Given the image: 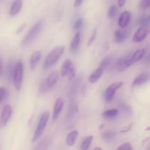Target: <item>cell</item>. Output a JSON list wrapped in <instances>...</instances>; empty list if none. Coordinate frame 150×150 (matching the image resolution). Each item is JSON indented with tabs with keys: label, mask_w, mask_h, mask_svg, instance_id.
Instances as JSON below:
<instances>
[{
	"label": "cell",
	"mask_w": 150,
	"mask_h": 150,
	"mask_svg": "<svg viewBox=\"0 0 150 150\" xmlns=\"http://www.w3.org/2000/svg\"><path fill=\"white\" fill-rule=\"evenodd\" d=\"M73 67V62L70 59H66L65 61L63 62L62 65L61 70H60V74H61L62 77H65L67 76V73L70 71V69Z\"/></svg>",
	"instance_id": "obj_16"
},
{
	"label": "cell",
	"mask_w": 150,
	"mask_h": 150,
	"mask_svg": "<svg viewBox=\"0 0 150 150\" xmlns=\"http://www.w3.org/2000/svg\"><path fill=\"white\" fill-rule=\"evenodd\" d=\"M148 32H149V30H148L147 27L141 26L133 35V41L135 42H142L146 38Z\"/></svg>",
	"instance_id": "obj_8"
},
{
	"label": "cell",
	"mask_w": 150,
	"mask_h": 150,
	"mask_svg": "<svg viewBox=\"0 0 150 150\" xmlns=\"http://www.w3.org/2000/svg\"><path fill=\"white\" fill-rule=\"evenodd\" d=\"M132 126H133V123H130V124H129L128 125L125 126V127H123L122 129H121L120 132V133H127V132H129L130 130H131Z\"/></svg>",
	"instance_id": "obj_35"
},
{
	"label": "cell",
	"mask_w": 150,
	"mask_h": 150,
	"mask_svg": "<svg viewBox=\"0 0 150 150\" xmlns=\"http://www.w3.org/2000/svg\"><path fill=\"white\" fill-rule=\"evenodd\" d=\"M149 80V73H142L139 76H138L134 81L132 83V85L133 86H139L141 85H143L144 83H147Z\"/></svg>",
	"instance_id": "obj_12"
},
{
	"label": "cell",
	"mask_w": 150,
	"mask_h": 150,
	"mask_svg": "<svg viewBox=\"0 0 150 150\" xmlns=\"http://www.w3.org/2000/svg\"><path fill=\"white\" fill-rule=\"evenodd\" d=\"M120 107L125 113H126V114H131L132 110L131 108H130V107L127 104L125 103H120Z\"/></svg>",
	"instance_id": "obj_29"
},
{
	"label": "cell",
	"mask_w": 150,
	"mask_h": 150,
	"mask_svg": "<svg viewBox=\"0 0 150 150\" xmlns=\"http://www.w3.org/2000/svg\"><path fill=\"white\" fill-rule=\"evenodd\" d=\"M128 37V32L125 30L118 29L114 32V41L117 43H122L125 42Z\"/></svg>",
	"instance_id": "obj_13"
},
{
	"label": "cell",
	"mask_w": 150,
	"mask_h": 150,
	"mask_svg": "<svg viewBox=\"0 0 150 150\" xmlns=\"http://www.w3.org/2000/svg\"><path fill=\"white\" fill-rule=\"evenodd\" d=\"M92 139H93V136H88L85 137L82 142L81 145V149L86 150L89 149V146L92 142Z\"/></svg>",
	"instance_id": "obj_22"
},
{
	"label": "cell",
	"mask_w": 150,
	"mask_h": 150,
	"mask_svg": "<svg viewBox=\"0 0 150 150\" xmlns=\"http://www.w3.org/2000/svg\"><path fill=\"white\" fill-rule=\"evenodd\" d=\"M138 22L141 25V26L147 27L150 23L149 16H148V15H143V16L139 18V19L138 20Z\"/></svg>",
	"instance_id": "obj_24"
},
{
	"label": "cell",
	"mask_w": 150,
	"mask_h": 150,
	"mask_svg": "<svg viewBox=\"0 0 150 150\" xmlns=\"http://www.w3.org/2000/svg\"><path fill=\"white\" fill-rule=\"evenodd\" d=\"M133 149V147H132L131 144H130V143H128V142H125V143H123L122 144L120 145V146H119L118 148H117V149L120 150V149H124V150H131Z\"/></svg>",
	"instance_id": "obj_33"
},
{
	"label": "cell",
	"mask_w": 150,
	"mask_h": 150,
	"mask_svg": "<svg viewBox=\"0 0 150 150\" xmlns=\"http://www.w3.org/2000/svg\"><path fill=\"white\" fill-rule=\"evenodd\" d=\"M12 114H13V109H12L11 105H6L3 108L1 116H0V128H4L6 127L11 117Z\"/></svg>",
	"instance_id": "obj_6"
},
{
	"label": "cell",
	"mask_w": 150,
	"mask_h": 150,
	"mask_svg": "<svg viewBox=\"0 0 150 150\" xmlns=\"http://www.w3.org/2000/svg\"><path fill=\"white\" fill-rule=\"evenodd\" d=\"M83 0H76L74 2V7H79V6L81 5V4H82V2H83Z\"/></svg>",
	"instance_id": "obj_37"
},
{
	"label": "cell",
	"mask_w": 150,
	"mask_h": 150,
	"mask_svg": "<svg viewBox=\"0 0 150 150\" xmlns=\"http://www.w3.org/2000/svg\"><path fill=\"white\" fill-rule=\"evenodd\" d=\"M26 26V23H23V24H22L21 26H20V27L18 28V30H17V34H19V33H21V32H22V31L23 30V29H24L25 28V26Z\"/></svg>",
	"instance_id": "obj_38"
},
{
	"label": "cell",
	"mask_w": 150,
	"mask_h": 150,
	"mask_svg": "<svg viewBox=\"0 0 150 150\" xmlns=\"http://www.w3.org/2000/svg\"><path fill=\"white\" fill-rule=\"evenodd\" d=\"M1 67H2V62H1V59H0V73L1 72Z\"/></svg>",
	"instance_id": "obj_40"
},
{
	"label": "cell",
	"mask_w": 150,
	"mask_h": 150,
	"mask_svg": "<svg viewBox=\"0 0 150 150\" xmlns=\"http://www.w3.org/2000/svg\"><path fill=\"white\" fill-rule=\"evenodd\" d=\"M103 69L101 68V67H98V69H96V70H95V71L93 72V73H92V74L89 76V81L90 82V83H95V82L98 81V80L100 79V78L101 77V76H102V74L103 73Z\"/></svg>",
	"instance_id": "obj_18"
},
{
	"label": "cell",
	"mask_w": 150,
	"mask_h": 150,
	"mask_svg": "<svg viewBox=\"0 0 150 150\" xmlns=\"http://www.w3.org/2000/svg\"><path fill=\"white\" fill-rule=\"evenodd\" d=\"M23 5V0H15L10 10V16H16L21 11Z\"/></svg>",
	"instance_id": "obj_15"
},
{
	"label": "cell",
	"mask_w": 150,
	"mask_h": 150,
	"mask_svg": "<svg viewBox=\"0 0 150 150\" xmlns=\"http://www.w3.org/2000/svg\"><path fill=\"white\" fill-rule=\"evenodd\" d=\"M83 26V18H79L76 21L74 25H73V29L76 32H79L81 29L82 28V26Z\"/></svg>",
	"instance_id": "obj_27"
},
{
	"label": "cell",
	"mask_w": 150,
	"mask_h": 150,
	"mask_svg": "<svg viewBox=\"0 0 150 150\" xmlns=\"http://www.w3.org/2000/svg\"><path fill=\"white\" fill-rule=\"evenodd\" d=\"M95 149H102V148H100V147H95Z\"/></svg>",
	"instance_id": "obj_41"
},
{
	"label": "cell",
	"mask_w": 150,
	"mask_h": 150,
	"mask_svg": "<svg viewBox=\"0 0 150 150\" xmlns=\"http://www.w3.org/2000/svg\"><path fill=\"white\" fill-rule=\"evenodd\" d=\"M150 4V0H141L139 7L142 10H146L149 8Z\"/></svg>",
	"instance_id": "obj_30"
},
{
	"label": "cell",
	"mask_w": 150,
	"mask_h": 150,
	"mask_svg": "<svg viewBox=\"0 0 150 150\" xmlns=\"http://www.w3.org/2000/svg\"><path fill=\"white\" fill-rule=\"evenodd\" d=\"M23 62L19 60L16 62V65L14 66V70H13V83H14L15 88L18 91H20L22 86V82H23Z\"/></svg>",
	"instance_id": "obj_3"
},
{
	"label": "cell",
	"mask_w": 150,
	"mask_h": 150,
	"mask_svg": "<svg viewBox=\"0 0 150 150\" xmlns=\"http://www.w3.org/2000/svg\"><path fill=\"white\" fill-rule=\"evenodd\" d=\"M78 135H79V133H78L77 130H73V131L70 132L67 136V139H66V144L70 146H73V145L76 143Z\"/></svg>",
	"instance_id": "obj_20"
},
{
	"label": "cell",
	"mask_w": 150,
	"mask_h": 150,
	"mask_svg": "<svg viewBox=\"0 0 150 150\" xmlns=\"http://www.w3.org/2000/svg\"><path fill=\"white\" fill-rule=\"evenodd\" d=\"M8 95L9 92L7 91V89L5 87L1 86L0 87V103L1 102H3L5 99H7V97H8Z\"/></svg>",
	"instance_id": "obj_26"
},
{
	"label": "cell",
	"mask_w": 150,
	"mask_h": 150,
	"mask_svg": "<svg viewBox=\"0 0 150 150\" xmlns=\"http://www.w3.org/2000/svg\"><path fill=\"white\" fill-rule=\"evenodd\" d=\"M41 57H42V53L40 51H35L31 55L30 59H29V66H30L31 70H34L36 68L37 65L40 60Z\"/></svg>",
	"instance_id": "obj_11"
},
{
	"label": "cell",
	"mask_w": 150,
	"mask_h": 150,
	"mask_svg": "<svg viewBox=\"0 0 150 150\" xmlns=\"http://www.w3.org/2000/svg\"><path fill=\"white\" fill-rule=\"evenodd\" d=\"M64 100L62 98H59L56 100L55 104H54V109H53V114H52V118L54 121L57 120L58 119L60 113L62 112L64 107Z\"/></svg>",
	"instance_id": "obj_9"
},
{
	"label": "cell",
	"mask_w": 150,
	"mask_h": 150,
	"mask_svg": "<svg viewBox=\"0 0 150 150\" xmlns=\"http://www.w3.org/2000/svg\"><path fill=\"white\" fill-rule=\"evenodd\" d=\"M48 89H49V88H48V86H47L46 83H45V81L42 82V83H41L40 86V90L42 92H46Z\"/></svg>",
	"instance_id": "obj_36"
},
{
	"label": "cell",
	"mask_w": 150,
	"mask_h": 150,
	"mask_svg": "<svg viewBox=\"0 0 150 150\" xmlns=\"http://www.w3.org/2000/svg\"><path fill=\"white\" fill-rule=\"evenodd\" d=\"M112 61H113V57H111V56H108V57H105V58L101 61L100 64V67L103 68V70L104 69L107 68V67L110 65V64L112 62Z\"/></svg>",
	"instance_id": "obj_25"
},
{
	"label": "cell",
	"mask_w": 150,
	"mask_h": 150,
	"mask_svg": "<svg viewBox=\"0 0 150 150\" xmlns=\"http://www.w3.org/2000/svg\"><path fill=\"white\" fill-rule=\"evenodd\" d=\"M49 144H50V142H48V138H45L44 140H42V142L40 143V144H38V146H37L36 149H40V146H42V145H43V146L42 147V149H46L47 146H48V145H49Z\"/></svg>",
	"instance_id": "obj_34"
},
{
	"label": "cell",
	"mask_w": 150,
	"mask_h": 150,
	"mask_svg": "<svg viewBox=\"0 0 150 150\" xmlns=\"http://www.w3.org/2000/svg\"><path fill=\"white\" fill-rule=\"evenodd\" d=\"M49 117L50 114L48 111H45V112H43L42 114V115H41L40 118L39 120V122L38 123V126H37V128L35 130V134H34L33 138L32 139V143L36 142L41 137L42 133H43V130L45 128V126H46L47 123H48Z\"/></svg>",
	"instance_id": "obj_4"
},
{
	"label": "cell",
	"mask_w": 150,
	"mask_h": 150,
	"mask_svg": "<svg viewBox=\"0 0 150 150\" xmlns=\"http://www.w3.org/2000/svg\"><path fill=\"white\" fill-rule=\"evenodd\" d=\"M43 20H40L34 24V26L29 29L28 33L25 35L21 42L22 46H28L35 40V38L39 35L43 26Z\"/></svg>",
	"instance_id": "obj_1"
},
{
	"label": "cell",
	"mask_w": 150,
	"mask_h": 150,
	"mask_svg": "<svg viewBox=\"0 0 150 150\" xmlns=\"http://www.w3.org/2000/svg\"><path fill=\"white\" fill-rule=\"evenodd\" d=\"M119 114V111L117 109H110L104 111L103 113V117L106 119H114L117 117Z\"/></svg>",
	"instance_id": "obj_21"
},
{
	"label": "cell",
	"mask_w": 150,
	"mask_h": 150,
	"mask_svg": "<svg viewBox=\"0 0 150 150\" xmlns=\"http://www.w3.org/2000/svg\"><path fill=\"white\" fill-rule=\"evenodd\" d=\"M65 46L64 45H59L55 47L49 54L47 55L45 61H44V68L48 69L56 64L59 59L61 56L64 53Z\"/></svg>",
	"instance_id": "obj_2"
},
{
	"label": "cell",
	"mask_w": 150,
	"mask_h": 150,
	"mask_svg": "<svg viewBox=\"0 0 150 150\" xmlns=\"http://www.w3.org/2000/svg\"><path fill=\"white\" fill-rule=\"evenodd\" d=\"M81 42V34L80 32H77V33L75 35L74 38L72 40L71 43H70V51L71 52L75 53L79 49V45H80Z\"/></svg>",
	"instance_id": "obj_17"
},
{
	"label": "cell",
	"mask_w": 150,
	"mask_h": 150,
	"mask_svg": "<svg viewBox=\"0 0 150 150\" xmlns=\"http://www.w3.org/2000/svg\"><path fill=\"white\" fill-rule=\"evenodd\" d=\"M115 67L118 71H123L128 68V66L127 64V56L125 57L119 59L115 64Z\"/></svg>",
	"instance_id": "obj_19"
},
{
	"label": "cell",
	"mask_w": 150,
	"mask_h": 150,
	"mask_svg": "<svg viewBox=\"0 0 150 150\" xmlns=\"http://www.w3.org/2000/svg\"><path fill=\"white\" fill-rule=\"evenodd\" d=\"M123 85L122 81H117L114 82V83H111L105 90V94H104V99H105V102L110 103L114 99V95L116 94L117 91L120 88H121Z\"/></svg>",
	"instance_id": "obj_5"
},
{
	"label": "cell",
	"mask_w": 150,
	"mask_h": 150,
	"mask_svg": "<svg viewBox=\"0 0 150 150\" xmlns=\"http://www.w3.org/2000/svg\"><path fill=\"white\" fill-rule=\"evenodd\" d=\"M145 52H146V49L145 48H140L135 51L133 54L131 55L127 56V64L128 67L133 65V64L138 61H140L144 56L145 55Z\"/></svg>",
	"instance_id": "obj_7"
},
{
	"label": "cell",
	"mask_w": 150,
	"mask_h": 150,
	"mask_svg": "<svg viewBox=\"0 0 150 150\" xmlns=\"http://www.w3.org/2000/svg\"><path fill=\"white\" fill-rule=\"evenodd\" d=\"M97 33H98V30H97V29L95 28V29H94V30L92 31V35H91L90 38H89V40H88V42H87L88 46H90V45L93 43V42L95 41V40L96 39Z\"/></svg>",
	"instance_id": "obj_31"
},
{
	"label": "cell",
	"mask_w": 150,
	"mask_h": 150,
	"mask_svg": "<svg viewBox=\"0 0 150 150\" xmlns=\"http://www.w3.org/2000/svg\"><path fill=\"white\" fill-rule=\"evenodd\" d=\"M117 136V132L114 130H109V131H105L102 133V138L103 140L106 141V142H110L114 138Z\"/></svg>",
	"instance_id": "obj_23"
},
{
	"label": "cell",
	"mask_w": 150,
	"mask_h": 150,
	"mask_svg": "<svg viewBox=\"0 0 150 150\" xmlns=\"http://www.w3.org/2000/svg\"><path fill=\"white\" fill-rule=\"evenodd\" d=\"M130 18H131V14H130V12L127 11V10L123 12L121 14V16H120V18H119L118 24L120 27H126L129 24V23H130Z\"/></svg>",
	"instance_id": "obj_10"
},
{
	"label": "cell",
	"mask_w": 150,
	"mask_h": 150,
	"mask_svg": "<svg viewBox=\"0 0 150 150\" xmlns=\"http://www.w3.org/2000/svg\"><path fill=\"white\" fill-rule=\"evenodd\" d=\"M59 77V73L57 70L52 71L49 75H48V78L45 80V83H46L48 87L51 88L57 83V80H58Z\"/></svg>",
	"instance_id": "obj_14"
},
{
	"label": "cell",
	"mask_w": 150,
	"mask_h": 150,
	"mask_svg": "<svg viewBox=\"0 0 150 150\" xmlns=\"http://www.w3.org/2000/svg\"><path fill=\"white\" fill-rule=\"evenodd\" d=\"M125 1L126 0H118V5L120 7H122L125 4Z\"/></svg>",
	"instance_id": "obj_39"
},
{
	"label": "cell",
	"mask_w": 150,
	"mask_h": 150,
	"mask_svg": "<svg viewBox=\"0 0 150 150\" xmlns=\"http://www.w3.org/2000/svg\"><path fill=\"white\" fill-rule=\"evenodd\" d=\"M116 13H117V6L116 5H111L109 7L108 10V17L109 18H114L116 16Z\"/></svg>",
	"instance_id": "obj_28"
},
{
	"label": "cell",
	"mask_w": 150,
	"mask_h": 150,
	"mask_svg": "<svg viewBox=\"0 0 150 150\" xmlns=\"http://www.w3.org/2000/svg\"><path fill=\"white\" fill-rule=\"evenodd\" d=\"M76 68H75L74 66H73V67L70 69V71L68 72V73H67V79H68V80H70V81L73 80L75 78V76H76Z\"/></svg>",
	"instance_id": "obj_32"
}]
</instances>
